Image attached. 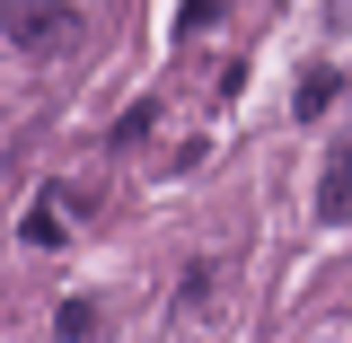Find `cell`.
I'll return each mask as SVG.
<instances>
[{
  "label": "cell",
  "mask_w": 352,
  "mask_h": 343,
  "mask_svg": "<svg viewBox=\"0 0 352 343\" xmlns=\"http://www.w3.org/2000/svg\"><path fill=\"white\" fill-rule=\"evenodd\" d=\"M0 36L27 44V53H62L80 36V9L71 0H0Z\"/></svg>",
  "instance_id": "1"
},
{
  "label": "cell",
  "mask_w": 352,
  "mask_h": 343,
  "mask_svg": "<svg viewBox=\"0 0 352 343\" xmlns=\"http://www.w3.org/2000/svg\"><path fill=\"white\" fill-rule=\"evenodd\" d=\"M335 97H344V71H335V62H317V71H300V88H291V115H300V124H317Z\"/></svg>",
  "instance_id": "2"
},
{
  "label": "cell",
  "mask_w": 352,
  "mask_h": 343,
  "mask_svg": "<svg viewBox=\"0 0 352 343\" xmlns=\"http://www.w3.org/2000/svg\"><path fill=\"white\" fill-rule=\"evenodd\" d=\"M344 203H352V150H326V176H317V212H326V229H344Z\"/></svg>",
  "instance_id": "3"
},
{
  "label": "cell",
  "mask_w": 352,
  "mask_h": 343,
  "mask_svg": "<svg viewBox=\"0 0 352 343\" xmlns=\"http://www.w3.org/2000/svg\"><path fill=\"white\" fill-rule=\"evenodd\" d=\"M53 335H62V343H88V335H97V300H62Z\"/></svg>",
  "instance_id": "4"
},
{
  "label": "cell",
  "mask_w": 352,
  "mask_h": 343,
  "mask_svg": "<svg viewBox=\"0 0 352 343\" xmlns=\"http://www.w3.org/2000/svg\"><path fill=\"white\" fill-rule=\"evenodd\" d=\"M150 124H159V97H141V106H124V115H115V150H124V141H141Z\"/></svg>",
  "instance_id": "5"
},
{
  "label": "cell",
  "mask_w": 352,
  "mask_h": 343,
  "mask_svg": "<svg viewBox=\"0 0 352 343\" xmlns=\"http://www.w3.org/2000/svg\"><path fill=\"white\" fill-rule=\"evenodd\" d=\"M18 238H27V247H62V220H53V212H44V203H36V212H27V229H18Z\"/></svg>",
  "instance_id": "6"
},
{
  "label": "cell",
  "mask_w": 352,
  "mask_h": 343,
  "mask_svg": "<svg viewBox=\"0 0 352 343\" xmlns=\"http://www.w3.org/2000/svg\"><path fill=\"white\" fill-rule=\"evenodd\" d=\"M212 18H220V0H185V9H176V36H203Z\"/></svg>",
  "instance_id": "7"
}]
</instances>
